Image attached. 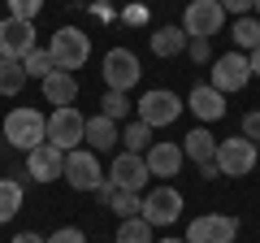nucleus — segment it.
I'll list each match as a JSON object with an SVG mask.
<instances>
[{"label":"nucleus","instance_id":"obj_1","mask_svg":"<svg viewBox=\"0 0 260 243\" xmlns=\"http://www.w3.org/2000/svg\"><path fill=\"white\" fill-rule=\"evenodd\" d=\"M5 143L18 152H30L39 148V143L48 139V117L39 109H30V104H22V109H9V117H5Z\"/></svg>","mask_w":260,"mask_h":243},{"label":"nucleus","instance_id":"obj_2","mask_svg":"<svg viewBox=\"0 0 260 243\" xmlns=\"http://www.w3.org/2000/svg\"><path fill=\"white\" fill-rule=\"evenodd\" d=\"M135 117H139L143 126H152V131L174 126V122L182 117V96L165 92V87H148V92L135 100Z\"/></svg>","mask_w":260,"mask_h":243},{"label":"nucleus","instance_id":"obj_3","mask_svg":"<svg viewBox=\"0 0 260 243\" xmlns=\"http://www.w3.org/2000/svg\"><path fill=\"white\" fill-rule=\"evenodd\" d=\"M48 52H52L56 70H65V74H74V70L87 66V56H91V35L78 26H61L52 35V44H48Z\"/></svg>","mask_w":260,"mask_h":243},{"label":"nucleus","instance_id":"obj_4","mask_svg":"<svg viewBox=\"0 0 260 243\" xmlns=\"http://www.w3.org/2000/svg\"><path fill=\"white\" fill-rule=\"evenodd\" d=\"M221 26H225L221 0H186V9H182V31H186V39H213Z\"/></svg>","mask_w":260,"mask_h":243},{"label":"nucleus","instance_id":"obj_5","mask_svg":"<svg viewBox=\"0 0 260 243\" xmlns=\"http://www.w3.org/2000/svg\"><path fill=\"white\" fill-rule=\"evenodd\" d=\"M182 208H186V200H182V191L178 187H152L148 196H143V208H139V217L156 230V226H174L178 217H182Z\"/></svg>","mask_w":260,"mask_h":243},{"label":"nucleus","instance_id":"obj_6","mask_svg":"<svg viewBox=\"0 0 260 243\" xmlns=\"http://www.w3.org/2000/svg\"><path fill=\"white\" fill-rule=\"evenodd\" d=\"M61 178H65L74 191H95V187L104 183L100 157H95L91 148H74V152H65V169H61Z\"/></svg>","mask_w":260,"mask_h":243},{"label":"nucleus","instance_id":"obj_7","mask_svg":"<svg viewBox=\"0 0 260 243\" xmlns=\"http://www.w3.org/2000/svg\"><path fill=\"white\" fill-rule=\"evenodd\" d=\"M83 126H87V117L74 109V104L52 109V117H48V143H52V148H61V152L83 148Z\"/></svg>","mask_w":260,"mask_h":243},{"label":"nucleus","instance_id":"obj_8","mask_svg":"<svg viewBox=\"0 0 260 243\" xmlns=\"http://www.w3.org/2000/svg\"><path fill=\"white\" fill-rule=\"evenodd\" d=\"M100 74H104V83H109V92H130V87L139 83V56L130 52V48H109L104 52V61H100Z\"/></svg>","mask_w":260,"mask_h":243},{"label":"nucleus","instance_id":"obj_9","mask_svg":"<svg viewBox=\"0 0 260 243\" xmlns=\"http://www.w3.org/2000/svg\"><path fill=\"white\" fill-rule=\"evenodd\" d=\"M217 174H225V178H243V174H251L256 169V143L251 139H243V135H234V139H221L217 143Z\"/></svg>","mask_w":260,"mask_h":243},{"label":"nucleus","instance_id":"obj_10","mask_svg":"<svg viewBox=\"0 0 260 243\" xmlns=\"http://www.w3.org/2000/svg\"><path fill=\"white\" fill-rule=\"evenodd\" d=\"M208 83H213L221 96H230V92H243V87L251 83L247 52H225V56H217V61H213V78H208Z\"/></svg>","mask_w":260,"mask_h":243},{"label":"nucleus","instance_id":"obj_11","mask_svg":"<svg viewBox=\"0 0 260 243\" xmlns=\"http://www.w3.org/2000/svg\"><path fill=\"white\" fill-rule=\"evenodd\" d=\"M104 178H109L117 191H139L143 196V187H148V165H143V157H135V152H117L113 157V165L104 169Z\"/></svg>","mask_w":260,"mask_h":243},{"label":"nucleus","instance_id":"obj_12","mask_svg":"<svg viewBox=\"0 0 260 243\" xmlns=\"http://www.w3.org/2000/svg\"><path fill=\"white\" fill-rule=\"evenodd\" d=\"M234 239H239V222L225 213H204L186 226V243H234Z\"/></svg>","mask_w":260,"mask_h":243},{"label":"nucleus","instance_id":"obj_13","mask_svg":"<svg viewBox=\"0 0 260 243\" xmlns=\"http://www.w3.org/2000/svg\"><path fill=\"white\" fill-rule=\"evenodd\" d=\"M35 44H39L35 39V22H22V18H5L0 22V56L22 61Z\"/></svg>","mask_w":260,"mask_h":243},{"label":"nucleus","instance_id":"obj_14","mask_svg":"<svg viewBox=\"0 0 260 243\" xmlns=\"http://www.w3.org/2000/svg\"><path fill=\"white\" fill-rule=\"evenodd\" d=\"M182 143H169V139H156L148 152H143V165H148V174L152 178H174V174H182Z\"/></svg>","mask_w":260,"mask_h":243},{"label":"nucleus","instance_id":"obj_15","mask_svg":"<svg viewBox=\"0 0 260 243\" xmlns=\"http://www.w3.org/2000/svg\"><path fill=\"white\" fill-rule=\"evenodd\" d=\"M61 169H65V152L61 148H52V143H39V148H30L26 152V174L35 178V183H56V178H61Z\"/></svg>","mask_w":260,"mask_h":243},{"label":"nucleus","instance_id":"obj_16","mask_svg":"<svg viewBox=\"0 0 260 243\" xmlns=\"http://www.w3.org/2000/svg\"><path fill=\"white\" fill-rule=\"evenodd\" d=\"M83 143L100 157V152H113L121 143V126L113 117H104V113H95V117H87V126H83Z\"/></svg>","mask_w":260,"mask_h":243},{"label":"nucleus","instance_id":"obj_17","mask_svg":"<svg viewBox=\"0 0 260 243\" xmlns=\"http://www.w3.org/2000/svg\"><path fill=\"white\" fill-rule=\"evenodd\" d=\"M186 109H191L200 122H221L225 117V96L217 92L213 83H200V87H191V96H186Z\"/></svg>","mask_w":260,"mask_h":243},{"label":"nucleus","instance_id":"obj_18","mask_svg":"<svg viewBox=\"0 0 260 243\" xmlns=\"http://www.w3.org/2000/svg\"><path fill=\"white\" fill-rule=\"evenodd\" d=\"M39 87H44V100L56 104V109H65V104H74V100H78V78H74V74H65V70H52V74H48Z\"/></svg>","mask_w":260,"mask_h":243},{"label":"nucleus","instance_id":"obj_19","mask_svg":"<svg viewBox=\"0 0 260 243\" xmlns=\"http://www.w3.org/2000/svg\"><path fill=\"white\" fill-rule=\"evenodd\" d=\"M148 48L160 56V61L182 56V52H186V31H182V26H156V31L148 35Z\"/></svg>","mask_w":260,"mask_h":243},{"label":"nucleus","instance_id":"obj_20","mask_svg":"<svg viewBox=\"0 0 260 243\" xmlns=\"http://www.w3.org/2000/svg\"><path fill=\"white\" fill-rule=\"evenodd\" d=\"M182 157L195 161V165H204V161L217 157V135L204 131V126H195L191 135H182Z\"/></svg>","mask_w":260,"mask_h":243},{"label":"nucleus","instance_id":"obj_21","mask_svg":"<svg viewBox=\"0 0 260 243\" xmlns=\"http://www.w3.org/2000/svg\"><path fill=\"white\" fill-rule=\"evenodd\" d=\"M22 200H26V191H22L18 178H0V226L22 213Z\"/></svg>","mask_w":260,"mask_h":243},{"label":"nucleus","instance_id":"obj_22","mask_svg":"<svg viewBox=\"0 0 260 243\" xmlns=\"http://www.w3.org/2000/svg\"><path fill=\"white\" fill-rule=\"evenodd\" d=\"M26 83H30V78H26V70H22V61L0 56V96H18Z\"/></svg>","mask_w":260,"mask_h":243},{"label":"nucleus","instance_id":"obj_23","mask_svg":"<svg viewBox=\"0 0 260 243\" xmlns=\"http://www.w3.org/2000/svg\"><path fill=\"white\" fill-rule=\"evenodd\" d=\"M148 139H152V126H143L139 117H135V122H126V126H121V148H126V152H135V157H143V152L152 148Z\"/></svg>","mask_w":260,"mask_h":243},{"label":"nucleus","instance_id":"obj_24","mask_svg":"<svg viewBox=\"0 0 260 243\" xmlns=\"http://www.w3.org/2000/svg\"><path fill=\"white\" fill-rule=\"evenodd\" d=\"M22 70H26V78H39V83H44V78L56 70V61H52V52H48V48L35 44L26 56H22Z\"/></svg>","mask_w":260,"mask_h":243},{"label":"nucleus","instance_id":"obj_25","mask_svg":"<svg viewBox=\"0 0 260 243\" xmlns=\"http://www.w3.org/2000/svg\"><path fill=\"white\" fill-rule=\"evenodd\" d=\"M234 44H239V52H251V48H256L260 44V18H251V13H247V18H234Z\"/></svg>","mask_w":260,"mask_h":243},{"label":"nucleus","instance_id":"obj_26","mask_svg":"<svg viewBox=\"0 0 260 243\" xmlns=\"http://www.w3.org/2000/svg\"><path fill=\"white\" fill-rule=\"evenodd\" d=\"M113 243H156V239H152V226L143 222V217H126V222L117 226V239Z\"/></svg>","mask_w":260,"mask_h":243},{"label":"nucleus","instance_id":"obj_27","mask_svg":"<svg viewBox=\"0 0 260 243\" xmlns=\"http://www.w3.org/2000/svg\"><path fill=\"white\" fill-rule=\"evenodd\" d=\"M100 113H104V117H113V122H121V117H130V113H135V100H130L126 92H104Z\"/></svg>","mask_w":260,"mask_h":243},{"label":"nucleus","instance_id":"obj_28","mask_svg":"<svg viewBox=\"0 0 260 243\" xmlns=\"http://www.w3.org/2000/svg\"><path fill=\"white\" fill-rule=\"evenodd\" d=\"M109 208L121 217V222H126V217H139V208H143V196H139V191H113Z\"/></svg>","mask_w":260,"mask_h":243},{"label":"nucleus","instance_id":"obj_29","mask_svg":"<svg viewBox=\"0 0 260 243\" xmlns=\"http://www.w3.org/2000/svg\"><path fill=\"white\" fill-rule=\"evenodd\" d=\"M44 13V0H9V18H22V22H35Z\"/></svg>","mask_w":260,"mask_h":243},{"label":"nucleus","instance_id":"obj_30","mask_svg":"<svg viewBox=\"0 0 260 243\" xmlns=\"http://www.w3.org/2000/svg\"><path fill=\"white\" fill-rule=\"evenodd\" d=\"M186 56H191L195 66H208L213 61V44L208 39H186Z\"/></svg>","mask_w":260,"mask_h":243},{"label":"nucleus","instance_id":"obj_31","mask_svg":"<svg viewBox=\"0 0 260 243\" xmlns=\"http://www.w3.org/2000/svg\"><path fill=\"white\" fill-rule=\"evenodd\" d=\"M44 243H87V234L78 230V226H61V230H52Z\"/></svg>","mask_w":260,"mask_h":243},{"label":"nucleus","instance_id":"obj_32","mask_svg":"<svg viewBox=\"0 0 260 243\" xmlns=\"http://www.w3.org/2000/svg\"><path fill=\"white\" fill-rule=\"evenodd\" d=\"M243 139H251V143H256V148H260V109L243 117Z\"/></svg>","mask_w":260,"mask_h":243},{"label":"nucleus","instance_id":"obj_33","mask_svg":"<svg viewBox=\"0 0 260 243\" xmlns=\"http://www.w3.org/2000/svg\"><path fill=\"white\" fill-rule=\"evenodd\" d=\"M221 9L234 13V18H247V13H251V0H221Z\"/></svg>","mask_w":260,"mask_h":243},{"label":"nucleus","instance_id":"obj_34","mask_svg":"<svg viewBox=\"0 0 260 243\" xmlns=\"http://www.w3.org/2000/svg\"><path fill=\"white\" fill-rule=\"evenodd\" d=\"M13 243H44V234H35V230H22V234H13Z\"/></svg>","mask_w":260,"mask_h":243},{"label":"nucleus","instance_id":"obj_35","mask_svg":"<svg viewBox=\"0 0 260 243\" xmlns=\"http://www.w3.org/2000/svg\"><path fill=\"white\" fill-rule=\"evenodd\" d=\"M247 66H251V74L260 78V44H256V48H251V52H247Z\"/></svg>","mask_w":260,"mask_h":243},{"label":"nucleus","instance_id":"obj_36","mask_svg":"<svg viewBox=\"0 0 260 243\" xmlns=\"http://www.w3.org/2000/svg\"><path fill=\"white\" fill-rule=\"evenodd\" d=\"M148 13H143V5H135V9H126V22H143Z\"/></svg>","mask_w":260,"mask_h":243},{"label":"nucleus","instance_id":"obj_37","mask_svg":"<svg viewBox=\"0 0 260 243\" xmlns=\"http://www.w3.org/2000/svg\"><path fill=\"white\" fill-rule=\"evenodd\" d=\"M200 178H217V161H204L200 165Z\"/></svg>","mask_w":260,"mask_h":243},{"label":"nucleus","instance_id":"obj_38","mask_svg":"<svg viewBox=\"0 0 260 243\" xmlns=\"http://www.w3.org/2000/svg\"><path fill=\"white\" fill-rule=\"evenodd\" d=\"M251 13H256V18H260V0H251Z\"/></svg>","mask_w":260,"mask_h":243},{"label":"nucleus","instance_id":"obj_39","mask_svg":"<svg viewBox=\"0 0 260 243\" xmlns=\"http://www.w3.org/2000/svg\"><path fill=\"white\" fill-rule=\"evenodd\" d=\"M156 243H186V239H156Z\"/></svg>","mask_w":260,"mask_h":243}]
</instances>
